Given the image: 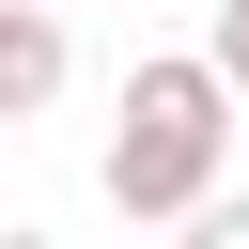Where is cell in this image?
<instances>
[{
	"label": "cell",
	"instance_id": "1",
	"mask_svg": "<svg viewBox=\"0 0 249 249\" xmlns=\"http://www.w3.org/2000/svg\"><path fill=\"white\" fill-rule=\"evenodd\" d=\"M218 156H233V78L202 62V47H156V62H124V124H109V218H187L202 187H218Z\"/></svg>",
	"mask_w": 249,
	"mask_h": 249
},
{
	"label": "cell",
	"instance_id": "4",
	"mask_svg": "<svg viewBox=\"0 0 249 249\" xmlns=\"http://www.w3.org/2000/svg\"><path fill=\"white\" fill-rule=\"evenodd\" d=\"M62 16H78V0H62Z\"/></svg>",
	"mask_w": 249,
	"mask_h": 249
},
{
	"label": "cell",
	"instance_id": "2",
	"mask_svg": "<svg viewBox=\"0 0 249 249\" xmlns=\"http://www.w3.org/2000/svg\"><path fill=\"white\" fill-rule=\"evenodd\" d=\"M78 78V16L62 0H0V124H47Z\"/></svg>",
	"mask_w": 249,
	"mask_h": 249
},
{
	"label": "cell",
	"instance_id": "3",
	"mask_svg": "<svg viewBox=\"0 0 249 249\" xmlns=\"http://www.w3.org/2000/svg\"><path fill=\"white\" fill-rule=\"evenodd\" d=\"M202 62H218V78L249 93V0H218V31H202Z\"/></svg>",
	"mask_w": 249,
	"mask_h": 249
}]
</instances>
